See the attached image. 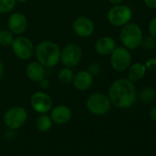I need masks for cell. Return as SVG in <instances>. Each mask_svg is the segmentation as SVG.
<instances>
[{
	"label": "cell",
	"instance_id": "obj_1",
	"mask_svg": "<svg viewBox=\"0 0 156 156\" xmlns=\"http://www.w3.org/2000/svg\"><path fill=\"white\" fill-rule=\"evenodd\" d=\"M108 98L114 107L119 109L129 108L137 99V90L134 83L128 78H119L111 84Z\"/></svg>",
	"mask_w": 156,
	"mask_h": 156
},
{
	"label": "cell",
	"instance_id": "obj_2",
	"mask_svg": "<svg viewBox=\"0 0 156 156\" xmlns=\"http://www.w3.org/2000/svg\"><path fill=\"white\" fill-rule=\"evenodd\" d=\"M34 55L45 68H52L60 62L61 49L51 41H42L35 47Z\"/></svg>",
	"mask_w": 156,
	"mask_h": 156
},
{
	"label": "cell",
	"instance_id": "obj_3",
	"mask_svg": "<svg viewBox=\"0 0 156 156\" xmlns=\"http://www.w3.org/2000/svg\"><path fill=\"white\" fill-rule=\"evenodd\" d=\"M119 39L125 48L128 50H135L141 45L143 33L139 25L133 22H129L121 27Z\"/></svg>",
	"mask_w": 156,
	"mask_h": 156
},
{
	"label": "cell",
	"instance_id": "obj_4",
	"mask_svg": "<svg viewBox=\"0 0 156 156\" xmlns=\"http://www.w3.org/2000/svg\"><path fill=\"white\" fill-rule=\"evenodd\" d=\"M86 106L92 114L96 116H104L110 111L112 104L108 96L97 92L91 94L87 98Z\"/></svg>",
	"mask_w": 156,
	"mask_h": 156
},
{
	"label": "cell",
	"instance_id": "obj_5",
	"mask_svg": "<svg viewBox=\"0 0 156 156\" xmlns=\"http://www.w3.org/2000/svg\"><path fill=\"white\" fill-rule=\"evenodd\" d=\"M109 62L111 67L117 72H124L128 70L132 63V55L124 46H117L109 54Z\"/></svg>",
	"mask_w": 156,
	"mask_h": 156
},
{
	"label": "cell",
	"instance_id": "obj_6",
	"mask_svg": "<svg viewBox=\"0 0 156 156\" xmlns=\"http://www.w3.org/2000/svg\"><path fill=\"white\" fill-rule=\"evenodd\" d=\"M107 18L112 26L123 27L130 22L132 18V10L129 6L124 4L114 5L108 11Z\"/></svg>",
	"mask_w": 156,
	"mask_h": 156
},
{
	"label": "cell",
	"instance_id": "obj_7",
	"mask_svg": "<svg viewBox=\"0 0 156 156\" xmlns=\"http://www.w3.org/2000/svg\"><path fill=\"white\" fill-rule=\"evenodd\" d=\"M83 58V50L76 43H70L65 45L61 50L60 62L65 67L73 68L80 63Z\"/></svg>",
	"mask_w": 156,
	"mask_h": 156
},
{
	"label": "cell",
	"instance_id": "obj_8",
	"mask_svg": "<svg viewBox=\"0 0 156 156\" xmlns=\"http://www.w3.org/2000/svg\"><path fill=\"white\" fill-rule=\"evenodd\" d=\"M28 119L27 110L20 106L12 107L8 109L3 117L5 125L10 129H17L21 128Z\"/></svg>",
	"mask_w": 156,
	"mask_h": 156
},
{
	"label": "cell",
	"instance_id": "obj_9",
	"mask_svg": "<svg viewBox=\"0 0 156 156\" xmlns=\"http://www.w3.org/2000/svg\"><path fill=\"white\" fill-rule=\"evenodd\" d=\"M11 48L15 56L22 61L30 60L34 55L35 51V46L33 42L29 38L21 35L14 39Z\"/></svg>",
	"mask_w": 156,
	"mask_h": 156
},
{
	"label": "cell",
	"instance_id": "obj_10",
	"mask_svg": "<svg viewBox=\"0 0 156 156\" xmlns=\"http://www.w3.org/2000/svg\"><path fill=\"white\" fill-rule=\"evenodd\" d=\"M52 99L45 91H37L30 97V105L32 108L40 114L49 112L52 108Z\"/></svg>",
	"mask_w": 156,
	"mask_h": 156
},
{
	"label": "cell",
	"instance_id": "obj_11",
	"mask_svg": "<svg viewBox=\"0 0 156 156\" xmlns=\"http://www.w3.org/2000/svg\"><path fill=\"white\" fill-rule=\"evenodd\" d=\"M73 32L81 38H89L95 32L94 22L86 16L77 17L72 25Z\"/></svg>",
	"mask_w": 156,
	"mask_h": 156
},
{
	"label": "cell",
	"instance_id": "obj_12",
	"mask_svg": "<svg viewBox=\"0 0 156 156\" xmlns=\"http://www.w3.org/2000/svg\"><path fill=\"white\" fill-rule=\"evenodd\" d=\"M9 30L14 35H22L28 28V20L21 12H14L8 19Z\"/></svg>",
	"mask_w": 156,
	"mask_h": 156
},
{
	"label": "cell",
	"instance_id": "obj_13",
	"mask_svg": "<svg viewBox=\"0 0 156 156\" xmlns=\"http://www.w3.org/2000/svg\"><path fill=\"white\" fill-rule=\"evenodd\" d=\"M94 83V76L87 71V70H81L74 73L73 79V87L81 92L87 91Z\"/></svg>",
	"mask_w": 156,
	"mask_h": 156
},
{
	"label": "cell",
	"instance_id": "obj_14",
	"mask_svg": "<svg viewBox=\"0 0 156 156\" xmlns=\"http://www.w3.org/2000/svg\"><path fill=\"white\" fill-rule=\"evenodd\" d=\"M50 117L52 122L59 125H63L71 120L73 117V113L70 108H68L67 106L59 105L51 109Z\"/></svg>",
	"mask_w": 156,
	"mask_h": 156
},
{
	"label": "cell",
	"instance_id": "obj_15",
	"mask_svg": "<svg viewBox=\"0 0 156 156\" xmlns=\"http://www.w3.org/2000/svg\"><path fill=\"white\" fill-rule=\"evenodd\" d=\"M116 47H117L116 41L110 36H103L99 38L95 43L96 52L102 56L109 55Z\"/></svg>",
	"mask_w": 156,
	"mask_h": 156
},
{
	"label": "cell",
	"instance_id": "obj_16",
	"mask_svg": "<svg viewBox=\"0 0 156 156\" xmlns=\"http://www.w3.org/2000/svg\"><path fill=\"white\" fill-rule=\"evenodd\" d=\"M26 74L30 80L35 83H39L45 77L46 68L38 61L30 62L26 68Z\"/></svg>",
	"mask_w": 156,
	"mask_h": 156
},
{
	"label": "cell",
	"instance_id": "obj_17",
	"mask_svg": "<svg viewBox=\"0 0 156 156\" xmlns=\"http://www.w3.org/2000/svg\"><path fill=\"white\" fill-rule=\"evenodd\" d=\"M146 71H147V69H146L144 63H141V62L131 63L129 65V67L128 68L127 78L132 83L139 82L145 76Z\"/></svg>",
	"mask_w": 156,
	"mask_h": 156
},
{
	"label": "cell",
	"instance_id": "obj_18",
	"mask_svg": "<svg viewBox=\"0 0 156 156\" xmlns=\"http://www.w3.org/2000/svg\"><path fill=\"white\" fill-rule=\"evenodd\" d=\"M74 76V73L73 68L70 67H62L57 73V80L62 85H69L72 84Z\"/></svg>",
	"mask_w": 156,
	"mask_h": 156
},
{
	"label": "cell",
	"instance_id": "obj_19",
	"mask_svg": "<svg viewBox=\"0 0 156 156\" xmlns=\"http://www.w3.org/2000/svg\"><path fill=\"white\" fill-rule=\"evenodd\" d=\"M52 126V120L50 116L45 114H41L36 119V128L41 132H47L51 129Z\"/></svg>",
	"mask_w": 156,
	"mask_h": 156
},
{
	"label": "cell",
	"instance_id": "obj_20",
	"mask_svg": "<svg viewBox=\"0 0 156 156\" xmlns=\"http://www.w3.org/2000/svg\"><path fill=\"white\" fill-rule=\"evenodd\" d=\"M156 98V90L151 87H143L139 93V98L144 103H149Z\"/></svg>",
	"mask_w": 156,
	"mask_h": 156
},
{
	"label": "cell",
	"instance_id": "obj_21",
	"mask_svg": "<svg viewBox=\"0 0 156 156\" xmlns=\"http://www.w3.org/2000/svg\"><path fill=\"white\" fill-rule=\"evenodd\" d=\"M14 34L9 30H0V45L1 46H11L14 41Z\"/></svg>",
	"mask_w": 156,
	"mask_h": 156
},
{
	"label": "cell",
	"instance_id": "obj_22",
	"mask_svg": "<svg viewBox=\"0 0 156 156\" xmlns=\"http://www.w3.org/2000/svg\"><path fill=\"white\" fill-rule=\"evenodd\" d=\"M16 0H0V13L9 14L12 12L16 7Z\"/></svg>",
	"mask_w": 156,
	"mask_h": 156
},
{
	"label": "cell",
	"instance_id": "obj_23",
	"mask_svg": "<svg viewBox=\"0 0 156 156\" xmlns=\"http://www.w3.org/2000/svg\"><path fill=\"white\" fill-rule=\"evenodd\" d=\"M87 70L94 77H95V76H98V75L101 73V71H102L100 64L98 63V62H91V63L88 65V67H87Z\"/></svg>",
	"mask_w": 156,
	"mask_h": 156
},
{
	"label": "cell",
	"instance_id": "obj_24",
	"mask_svg": "<svg viewBox=\"0 0 156 156\" xmlns=\"http://www.w3.org/2000/svg\"><path fill=\"white\" fill-rule=\"evenodd\" d=\"M148 31L151 37L156 40V17L153 18L148 25Z\"/></svg>",
	"mask_w": 156,
	"mask_h": 156
},
{
	"label": "cell",
	"instance_id": "obj_25",
	"mask_svg": "<svg viewBox=\"0 0 156 156\" xmlns=\"http://www.w3.org/2000/svg\"><path fill=\"white\" fill-rule=\"evenodd\" d=\"M142 44L144 45L146 49H153L156 45V40L150 36V37H147L146 39H143L141 45Z\"/></svg>",
	"mask_w": 156,
	"mask_h": 156
},
{
	"label": "cell",
	"instance_id": "obj_26",
	"mask_svg": "<svg viewBox=\"0 0 156 156\" xmlns=\"http://www.w3.org/2000/svg\"><path fill=\"white\" fill-rule=\"evenodd\" d=\"M144 65H145L146 69L149 70V71L156 70V58H155V57L149 58V59L145 62Z\"/></svg>",
	"mask_w": 156,
	"mask_h": 156
},
{
	"label": "cell",
	"instance_id": "obj_27",
	"mask_svg": "<svg viewBox=\"0 0 156 156\" xmlns=\"http://www.w3.org/2000/svg\"><path fill=\"white\" fill-rule=\"evenodd\" d=\"M39 86H40V87L41 88V89H43V90H45V89H48L49 87H50V86H51V84H50V81L47 79L46 77H44L43 79H41L39 83Z\"/></svg>",
	"mask_w": 156,
	"mask_h": 156
},
{
	"label": "cell",
	"instance_id": "obj_28",
	"mask_svg": "<svg viewBox=\"0 0 156 156\" xmlns=\"http://www.w3.org/2000/svg\"><path fill=\"white\" fill-rule=\"evenodd\" d=\"M143 3L148 9H156V0H143Z\"/></svg>",
	"mask_w": 156,
	"mask_h": 156
},
{
	"label": "cell",
	"instance_id": "obj_29",
	"mask_svg": "<svg viewBox=\"0 0 156 156\" xmlns=\"http://www.w3.org/2000/svg\"><path fill=\"white\" fill-rule=\"evenodd\" d=\"M149 117L151 120L156 121V108H152L150 111H149Z\"/></svg>",
	"mask_w": 156,
	"mask_h": 156
},
{
	"label": "cell",
	"instance_id": "obj_30",
	"mask_svg": "<svg viewBox=\"0 0 156 156\" xmlns=\"http://www.w3.org/2000/svg\"><path fill=\"white\" fill-rule=\"evenodd\" d=\"M4 73H5V66H4V63L1 62V60H0V79L2 78Z\"/></svg>",
	"mask_w": 156,
	"mask_h": 156
},
{
	"label": "cell",
	"instance_id": "obj_31",
	"mask_svg": "<svg viewBox=\"0 0 156 156\" xmlns=\"http://www.w3.org/2000/svg\"><path fill=\"white\" fill-rule=\"evenodd\" d=\"M124 0H108V2L110 4H112L113 6L114 5H119V4H122Z\"/></svg>",
	"mask_w": 156,
	"mask_h": 156
},
{
	"label": "cell",
	"instance_id": "obj_32",
	"mask_svg": "<svg viewBox=\"0 0 156 156\" xmlns=\"http://www.w3.org/2000/svg\"><path fill=\"white\" fill-rule=\"evenodd\" d=\"M28 1H29V0H16L17 3H26Z\"/></svg>",
	"mask_w": 156,
	"mask_h": 156
}]
</instances>
